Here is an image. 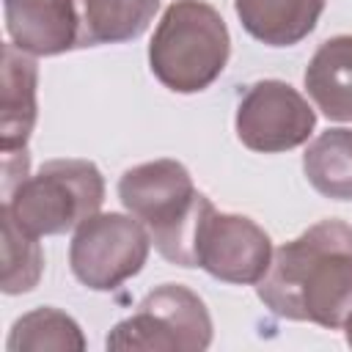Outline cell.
<instances>
[{
	"label": "cell",
	"mask_w": 352,
	"mask_h": 352,
	"mask_svg": "<svg viewBox=\"0 0 352 352\" xmlns=\"http://www.w3.org/2000/svg\"><path fill=\"white\" fill-rule=\"evenodd\" d=\"M256 294L280 319L344 327L352 314V226L336 217L319 220L280 245Z\"/></svg>",
	"instance_id": "1"
},
{
	"label": "cell",
	"mask_w": 352,
	"mask_h": 352,
	"mask_svg": "<svg viewBox=\"0 0 352 352\" xmlns=\"http://www.w3.org/2000/svg\"><path fill=\"white\" fill-rule=\"evenodd\" d=\"M118 198L151 234L162 258L195 267V234L212 201L195 190L190 170L176 160L140 162L118 179Z\"/></svg>",
	"instance_id": "2"
},
{
	"label": "cell",
	"mask_w": 352,
	"mask_h": 352,
	"mask_svg": "<svg viewBox=\"0 0 352 352\" xmlns=\"http://www.w3.org/2000/svg\"><path fill=\"white\" fill-rule=\"evenodd\" d=\"M231 36L220 11L204 0H173L148 44L151 74L176 94L209 88L226 69Z\"/></svg>",
	"instance_id": "3"
},
{
	"label": "cell",
	"mask_w": 352,
	"mask_h": 352,
	"mask_svg": "<svg viewBox=\"0 0 352 352\" xmlns=\"http://www.w3.org/2000/svg\"><path fill=\"white\" fill-rule=\"evenodd\" d=\"M102 201L104 179L91 160H50L6 192L3 209L33 236H55L96 214Z\"/></svg>",
	"instance_id": "4"
},
{
	"label": "cell",
	"mask_w": 352,
	"mask_h": 352,
	"mask_svg": "<svg viewBox=\"0 0 352 352\" xmlns=\"http://www.w3.org/2000/svg\"><path fill=\"white\" fill-rule=\"evenodd\" d=\"M212 344V316L204 300L182 286L162 283L148 292L138 311L118 322L107 338V349L143 352H201Z\"/></svg>",
	"instance_id": "5"
},
{
	"label": "cell",
	"mask_w": 352,
	"mask_h": 352,
	"mask_svg": "<svg viewBox=\"0 0 352 352\" xmlns=\"http://www.w3.org/2000/svg\"><path fill=\"white\" fill-rule=\"evenodd\" d=\"M148 250L151 234L135 214L96 212L74 228L69 264L82 286L113 292L143 270Z\"/></svg>",
	"instance_id": "6"
},
{
	"label": "cell",
	"mask_w": 352,
	"mask_h": 352,
	"mask_svg": "<svg viewBox=\"0 0 352 352\" xmlns=\"http://www.w3.org/2000/svg\"><path fill=\"white\" fill-rule=\"evenodd\" d=\"M234 126L245 148L258 154H280L302 146L311 138L316 113L289 82L258 80L239 99Z\"/></svg>",
	"instance_id": "7"
},
{
	"label": "cell",
	"mask_w": 352,
	"mask_h": 352,
	"mask_svg": "<svg viewBox=\"0 0 352 352\" xmlns=\"http://www.w3.org/2000/svg\"><path fill=\"white\" fill-rule=\"evenodd\" d=\"M270 234L245 214L217 212L209 206L198 223L195 234V267L206 270L212 278L256 286L272 261Z\"/></svg>",
	"instance_id": "8"
},
{
	"label": "cell",
	"mask_w": 352,
	"mask_h": 352,
	"mask_svg": "<svg viewBox=\"0 0 352 352\" xmlns=\"http://www.w3.org/2000/svg\"><path fill=\"white\" fill-rule=\"evenodd\" d=\"M8 38L30 55L77 50L74 0H3Z\"/></svg>",
	"instance_id": "9"
},
{
	"label": "cell",
	"mask_w": 352,
	"mask_h": 352,
	"mask_svg": "<svg viewBox=\"0 0 352 352\" xmlns=\"http://www.w3.org/2000/svg\"><path fill=\"white\" fill-rule=\"evenodd\" d=\"M0 148L6 154H19L36 126V85L38 66L30 52L19 50L14 41L3 44L0 69Z\"/></svg>",
	"instance_id": "10"
},
{
	"label": "cell",
	"mask_w": 352,
	"mask_h": 352,
	"mask_svg": "<svg viewBox=\"0 0 352 352\" xmlns=\"http://www.w3.org/2000/svg\"><path fill=\"white\" fill-rule=\"evenodd\" d=\"M305 91L330 121H352V36L319 44L302 74Z\"/></svg>",
	"instance_id": "11"
},
{
	"label": "cell",
	"mask_w": 352,
	"mask_h": 352,
	"mask_svg": "<svg viewBox=\"0 0 352 352\" xmlns=\"http://www.w3.org/2000/svg\"><path fill=\"white\" fill-rule=\"evenodd\" d=\"M234 11L256 41L292 47L316 28L324 0H234Z\"/></svg>",
	"instance_id": "12"
},
{
	"label": "cell",
	"mask_w": 352,
	"mask_h": 352,
	"mask_svg": "<svg viewBox=\"0 0 352 352\" xmlns=\"http://www.w3.org/2000/svg\"><path fill=\"white\" fill-rule=\"evenodd\" d=\"M160 0H74L77 50L138 38L154 19Z\"/></svg>",
	"instance_id": "13"
},
{
	"label": "cell",
	"mask_w": 352,
	"mask_h": 352,
	"mask_svg": "<svg viewBox=\"0 0 352 352\" xmlns=\"http://www.w3.org/2000/svg\"><path fill=\"white\" fill-rule=\"evenodd\" d=\"M311 187L333 201H352V129H324L302 154Z\"/></svg>",
	"instance_id": "14"
},
{
	"label": "cell",
	"mask_w": 352,
	"mask_h": 352,
	"mask_svg": "<svg viewBox=\"0 0 352 352\" xmlns=\"http://www.w3.org/2000/svg\"><path fill=\"white\" fill-rule=\"evenodd\" d=\"M6 349L8 352H47V349L82 352L85 336L69 314L44 305V308H33V311L22 314L14 322Z\"/></svg>",
	"instance_id": "15"
},
{
	"label": "cell",
	"mask_w": 352,
	"mask_h": 352,
	"mask_svg": "<svg viewBox=\"0 0 352 352\" xmlns=\"http://www.w3.org/2000/svg\"><path fill=\"white\" fill-rule=\"evenodd\" d=\"M3 217V292L6 294H22L30 292L44 270V256L38 236L25 231L6 209H0Z\"/></svg>",
	"instance_id": "16"
},
{
	"label": "cell",
	"mask_w": 352,
	"mask_h": 352,
	"mask_svg": "<svg viewBox=\"0 0 352 352\" xmlns=\"http://www.w3.org/2000/svg\"><path fill=\"white\" fill-rule=\"evenodd\" d=\"M344 333H346V344L352 346V314H349L346 322H344Z\"/></svg>",
	"instance_id": "17"
}]
</instances>
